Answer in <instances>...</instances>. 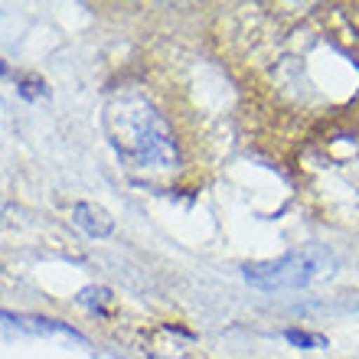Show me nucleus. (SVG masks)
Returning <instances> with one entry per match:
<instances>
[{"instance_id": "6e6552de", "label": "nucleus", "mask_w": 359, "mask_h": 359, "mask_svg": "<svg viewBox=\"0 0 359 359\" xmlns=\"http://www.w3.org/2000/svg\"><path fill=\"white\" fill-rule=\"evenodd\" d=\"M4 72H7V69H4V66H0V76H4Z\"/></svg>"}, {"instance_id": "f03ea898", "label": "nucleus", "mask_w": 359, "mask_h": 359, "mask_svg": "<svg viewBox=\"0 0 359 359\" xmlns=\"http://www.w3.org/2000/svg\"><path fill=\"white\" fill-rule=\"evenodd\" d=\"M124 121H128V131L114 134V144H118L121 154H128V157L141 163H163V167L177 157L170 128L154 108L137 104L134 118H124Z\"/></svg>"}, {"instance_id": "7ed1b4c3", "label": "nucleus", "mask_w": 359, "mask_h": 359, "mask_svg": "<svg viewBox=\"0 0 359 359\" xmlns=\"http://www.w3.org/2000/svg\"><path fill=\"white\" fill-rule=\"evenodd\" d=\"M72 222L92 238H108L114 232L111 212L104 206H98V203H76L72 206Z\"/></svg>"}, {"instance_id": "20e7f679", "label": "nucleus", "mask_w": 359, "mask_h": 359, "mask_svg": "<svg viewBox=\"0 0 359 359\" xmlns=\"http://www.w3.org/2000/svg\"><path fill=\"white\" fill-rule=\"evenodd\" d=\"M0 323H7V327H13V330L39 333V337H46V333H62V337L82 340V333L72 330L69 323H62V320H46V317H17V313H4V311H0Z\"/></svg>"}, {"instance_id": "f257e3e1", "label": "nucleus", "mask_w": 359, "mask_h": 359, "mask_svg": "<svg viewBox=\"0 0 359 359\" xmlns=\"http://www.w3.org/2000/svg\"><path fill=\"white\" fill-rule=\"evenodd\" d=\"M333 258L323 248H294L281 258H268V262H252L245 265V281L258 291H297L313 278H320Z\"/></svg>"}, {"instance_id": "423d86ee", "label": "nucleus", "mask_w": 359, "mask_h": 359, "mask_svg": "<svg viewBox=\"0 0 359 359\" xmlns=\"http://www.w3.org/2000/svg\"><path fill=\"white\" fill-rule=\"evenodd\" d=\"M111 297V291L108 287H86V291L79 294V304L82 307H88V311H102V304Z\"/></svg>"}, {"instance_id": "0eeeda50", "label": "nucleus", "mask_w": 359, "mask_h": 359, "mask_svg": "<svg viewBox=\"0 0 359 359\" xmlns=\"http://www.w3.org/2000/svg\"><path fill=\"white\" fill-rule=\"evenodd\" d=\"M43 88H46V86H43L39 79H27V82H23V88H20V95H23V98H36Z\"/></svg>"}, {"instance_id": "39448f33", "label": "nucleus", "mask_w": 359, "mask_h": 359, "mask_svg": "<svg viewBox=\"0 0 359 359\" xmlns=\"http://www.w3.org/2000/svg\"><path fill=\"white\" fill-rule=\"evenodd\" d=\"M284 340L297 346V350H320V346H327V337H317V333L307 330H284Z\"/></svg>"}]
</instances>
